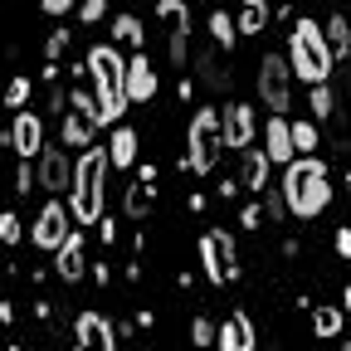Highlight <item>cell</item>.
Returning <instances> with one entry per match:
<instances>
[{
  "label": "cell",
  "mask_w": 351,
  "mask_h": 351,
  "mask_svg": "<svg viewBox=\"0 0 351 351\" xmlns=\"http://www.w3.org/2000/svg\"><path fill=\"white\" fill-rule=\"evenodd\" d=\"M88 78H93V117L98 127H112L127 112V59L112 44L88 49Z\"/></svg>",
  "instance_id": "cell-1"
},
{
  "label": "cell",
  "mask_w": 351,
  "mask_h": 351,
  "mask_svg": "<svg viewBox=\"0 0 351 351\" xmlns=\"http://www.w3.org/2000/svg\"><path fill=\"white\" fill-rule=\"evenodd\" d=\"M288 215L298 219H317L332 205V181H327V166L317 156H298L293 166H283V186H278Z\"/></svg>",
  "instance_id": "cell-2"
},
{
  "label": "cell",
  "mask_w": 351,
  "mask_h": 351,
  "mask_svg": "<svg viewBox=\"0 0 351 351\" xmlns=\"http://www.w3.org/2000/svg\"><path fill=\"white\" fill-rule=\"evenodd\" d=\"M108 171H112V161H108L103 147H93V152H83V156H78V166H73V191H69V200H73V219H83V225H103Z\"/></svg>",
  "instance_id": "cell-3"
},
{
  "label": "cell",
  "mask_w": 351,
  "mask_h": 351,
  "mask_svg": "<svg viewBox=\"0 0 351 351\" xmlns=\"http://www.w3.org/2000/svg\"><path fill=\"white\" fill-rule=\"evenodd\" d=\"M288 54H293V78H302V83H313V88H322L327 78H332V49H327V34H322V25L317 20H298L293 25V34H288Z\"/></svg>",
  "instance_id": "cell-4"
},
{
  "label": "cell",
  "mask_w": 351,
  "mask_h": 351,
  "mask_svg": "<svg viewBox=\"0 0 351 351\" xmlns=\"http://www.w3.org/2000/svg\"><path fill=\"white\" fill-rule=\"evenodd\" d=\"M219 152H225V117H215V108H200L191 117V147H186V166L195 176L215 171Z\"/></svg>",
  "instance_id": "cell-5"
},
{
  "label": "cell",
  "mask_w": 351,
  "mask_h": 351,
  "mask_svg": "<svg viewBox=\"0 0 351 351\" xmlns=\"http://www.w3.org/2000/svg\"><path fill=\"white\" fill-rule=\"evenodd\" d=\"M258 98H263V108H269L274 117L288 112V103H293V69H288V59L263 54V64H258Z\"/></svg>",
  "instance_id": "cell-6"
},
{
  "label": "cell",
  "mask_w": 351,
  "mask_h": 351,
  "mask_svg": "<svg viewBox=\"0 0 351 351\" xmlns=\"http://www.w3.org/2000/svg\"><path fill=\"white\" fill-rule=\"evenodd\" d=\"M200 263H205L210 283H234L239 278V258H234L230 230H205L200 234Z\"/></svg>",
  "instance_id": "cell-7"
},
{
  "label": "cell",
  "mask_w": 351,
  "mask_h": 351,
  "mask_svg": "<svg viewBox=\"0 0 351 351\" xmlns=\"http://www.w3.org/2000/svg\"><path fill=\"white\" fill-rule=\"evenodd\" d=\"M69 239H73V210L64 200H49V205L34 215V244L49 249V254H59Z\"/></svg>",
  "instance_id": "cell-8"
},
{
  "label": "cell",
  "mask_w": 351,
  "mask_h": 351,
  "mask_svg": "<svg viewBox=\"0 0 351 351\" xmlns=\"http://www.w3.org/2000/svg\"><path fill=\"white\" fill-rule=\"evenodd\" d=\"M73 166L78 161H69L64 147H44V156H39V186L59 200V191H73Z\"/></svg>",
  "instance_id": "cell-9"
},
{
  "label": "cell",
  "mask_w": 351,
  "mask_h": 351,
  "mask_svg": "<svg viewBox=\"0 0 351 351\" xmlns=\"http://www.w3.org/2000/svg\"><path fill=\"white\" fill-rule=\"evenodd\" d=\"M73 351H117V332L108 317L98 313H83L78 327H73Z\"/></svg>",
  "instance_id": "cell-10"
},
{
  "label": "cell",
  "mask_w": 351,
  "mask_h": 351,
  "mask_svg": "<svg viewBox=\"0 0 351 351\" xmlns=\"http://www.w3.org/2000/svg\"><path fill=\"white\" fill-rule=\"evenodd\" d=\"M156 98V69L147 54H132L127 59V103H147Z\"/></svg>",
  "instance_id": "cell-11"
},
{
  "label": "cell",
  "mask_w": 351,
  "mask_h": 351,
  "mask_svg": "<svg viewBox=\"0 0 351 351\" xmlns=\"http://www.w3.org/2000/svg\"><path fill=\"white\" fill-rule=\"evenodd\" d=\"M93 137H98L93 112L69 108V112H64V132H59V142H64V147H73V152H93Z\"/></svg>",
  "instance_id": "cell-12"
},
{
  "label": "cell",
  "mask_w": 351,
  "mask_h": 351,
  "mask_svg": "<svg viewBox=\"0 0 351 351\" xmlns=\"http://www.w3.org/2000/svg\"><path fill=\"white\" fill-rule=\"evenodd\" d=\"M293 152H298V147H293V122L269 117V127H263V156H269V161H283V166H293V161H298Z\"/></svg>",
  "instance_id": "cell-13"
},
{
  "label": "cell",
  "mask_w": 351,
  "mask_h": 351,
  "mask_svg": "<svg viewBox=\"0 0 351 351\" xmlns=\"http://www.w3.org/2000/svg\"><path fill=\"white\" fill-rule=\"evenodd\" d=\"M10 147L20 156H44V122L34 112H20L15 127H10Z\"/></svg>",
  "instance_id": "cell-14"
},
{
  "label": "cell",
  "mask_w": 351,
  "mask_h": 351,
  "mask_svg": "<svg viewBox=\"0 0 351 351\" xmlns=\"http://www.w3.org/2000/svg\"><path fill=\"white\" fill-rule=\"evenodd\" d=\"M225 147H234V152H249L254 147V112L244 103H230L225 108Z\"/></svg>",
  "instance_id": "cell-15"
},
{
  "label": "cell",
  "mask_w": 351,
  "mask_h": 351,
  "mask_svg": "<svg viewBox=\"0 0 351 351\" xmlns=\"http://www.w3.org/2000/svg\"><path fill=\"white\" fill-rule=\"evenodd\" d=\"M54 269H59L64 283H78V278L88 274V244H83V234H73V239L54 254Z\"/></svg>",
  "instance_id": "cell-16"
},
{
  "label": "cell",
  "mask_w": 351,
  "mask_h": 351,
  "mask_svg": "<svg viewBox=\"0 0 351 351\" xmlns=\"http://www.w3.org/2000/svg\"><path fill=\"white\" fill-rule=\"evenodd\" d=\"M215 346H219V351H254V322H249L244 313H234L225 327H219Z\"/></svg>",
  "instance_id": "cell-17"
},
{
  "label": "cell",
  "mask_w": 351,
  "mask_h": 351,
  "mask_svg": "<svg viewBox=\"0 0 351 351\" xmlns=\"http://www.w3.org/2000/svg\"><path fill=\"white\" fill-rule=\"evenodd\" d=\"M332 137L341 152H351V83H337V112H332Z\"/></svg>",
  "instance_id": "cell-18"
},
{
  "label": "cell",
  "mask_w": 351,
  "mask_h": 351,
  "mask_svg": "<svg viewBox=\"0 0 351 351\" xmlns=\"http://www.w3.org/2000/svg\"><path fill=\"white\" fill-rule=\"evenodd\" d=\"M108 161L112 166H137V132H132V127H117L112 132V142H108Z\"/></svg>",
  "instance_id": "cell-19"
},
{
  "label": "cell",
  "mask_w": 351,
  "mask_h": 351,
  "mask_svg": "<svg viewBox=\"0 0 351 351\" xmlns=\"http://www.w3.org/2000/svg\"><path fill=\"white\" fill-rule=\"evenodd\" d=\"M234 34H239V25H234L230 10H215V15H210V44H215L219 54H230V49H234Z\"/></svg>",
  "instance_id": "cell-20"
},
{
  "label": "cell",
  "mask_w": 351,
  "mask_h": 351,
  "mask_svg": "<svg viewBox=\"0 0 351 351\" xmlns=\"http://www.w3.org/2000/svg\"><path fill=\"white\" fill-rule=\"evenodd\" d=\"M239 181L249 186V191H263V186H269V156H263V152H244V166H239Z\"/></svg>",
  "instance_id": "cell-21"
},
{
  "label": "cell",
  "mask_w": 351,
  "mask_h": 351,
  "mask_svg": "<svg viewBox=\"0 0 351 351\" xmlns=\"http://www.w3.org/2000/svg\"><path fill=\"white\" fill-rule=\"evenodd\" d=\"M322 34H327V49H332V59H346V54H351V25H346V15H332Z\"/></svg>",
  "instance_id": "cell-22"
},
{
  "label": "cell",
  "mask_w": 351,
  "mask_h": 351,
  "mask_svg": "<svg viewBox=\"0 0 351 351\" xmlns=\"http://www.w3.org/2000/svg\"><path fill=\"white\" fill-rule=\"evenodd\" d=\"M171 64L181 69V64H191V34H186V5H181V15H176V29H171Z\"/></svg>",
  "instance_id": "cell-23"
},
{
  "label": "cell",
  "mask_w": 351,
  "mask_h": 351,
  "mask_svg": "<svg viewBox=\"0 0 351 351\" xmlns=\"http://www.w3.org/2000/svg\"><path fill=\"white\" fill-rule=\"evenodd\" d=\"M269 15H274V10H269V5H263V0H249V5H244V10L234 15V25H239L244 34H258L263 25H269Z\"/></svg>",
  "instance_id": "cell-24"
},
{
  "label": "cell",
  "mask_w": 351,
  "mask_h": 351,
  "mask_svg": "<svg viewBox=\"0 0 351 351\" xmlns=\"http://www.w3.org/2000/svg\"><path fill=\"white\" fill-rule=\"evenodd\" d=\"M307 108H313V122H332V112H337L332 88H327V83H322V88H313V93H307Z\"/></svg>",
  "instance_id": "cell-25"
},
{
  "label": "cell",
  "mask_w": 351,
  "mask_h": 351,
  "mask_svg": "<svg viewBox=\"0 0 351 351\" xmlns=\"http://www.w3.org/2000/svg\"><path fill=\"white\" fill-rule=\"evenodd\" d=\"M317 142H322L317 122H293V147H298L302 156H313V152H317Z\"/></svg>",
  "instance_id": "cell-26"
},
{
  "label": "cell",
  "mask_w": 351,
  "mask_h": 351,
  "mask_svg": "<svg viewBox=\"0 0 351 351\" xmlns=\"http://www.w3.org/2000/svg\"><path fill=\"white\" fill-rule=\"evenodd\" d=\"M341 313H337V307H317V313H313V327H317V337H341Z\"/></svg>",
  "instance_id": "cell-27"
},
{
  "label": "cell",
  "mask_w": 351,
  "mask_h": 351,
  "mask_svg": "<svg viewBox=\"0 0 351 351\" xmlns=\"http://www.w3.org/2000/svg\"><path fill=\"white\" fill-rule=\"evenodd\" d=\"M147 200H152V171H142V186L127 191V215H147Z\"/></svg>",
  "instance_id": "cell-28"
},
{
  "label": "cell",
  "mask_w": 351,
  "mask_h": 351,
  "mask_svg": "<svg viewBox=\"0 0 351 351\" xmlns=\"http://www.w3.org/2000/svg\"><path fill=\"white\" fill-rule=\"evenodd\" d=\"M112 34L122 44H137V54H142V25H137V15H117L112 20Z\"/></svg>",
  "instance_id": "cell-29"
},
{
  "label": "cell",
  "mask_w": 351,
  "mask_h": 351,
  "mask_svg": "<svg viewBox=\"0 0 351 351\" xmlns=\"http://www.w3.org/2000/svg\"><path fill=\"white\" fill-rule=\"evenodd\" d=\"M5 103H10L15 112H25V103H29V78H15V83L5 88Z\"/></svg>",
  "instance_id": "cell-30"
},
{
  "label": "cell",
  "mask_w": 351,
  "mask_h": 351,
  "mask_svg": "<svg viewBox=\"0 0 351 351\" xmlns=\"http://www.w3.org/2000/svg\"><path fill=\"white\" fill-rule=\"evenodd\" d=\"M0 244H20V215H0Z\"/></svg>",
  "instance_id": "cell-31"
},
{
  "label": "cell",
  "mask_w": 351,
  "mask_h": 351,
  "mask_svg": "<svg viewBox=\"0 0 351 351\" xmlns=\"http://www.w3.org/2000/svg\"><path fill=\"white\" fill-rule=\"evenodd\" d=\"M215 337H219V332H215V327H210L205 317H195V322H191V341H195V346H210Z\"/></svg>",
  "instance_id": "cell-32"
},
{
  "label": "cell",
  "mask_w": 351,
  "mask_h": 351,
  "mask_svg": "<svg viewBox=\"0 0 351 351\" xmlns=\"http://www.w3.org/2000/svg\"><path fill=\"white\" fill-rule=\"evenodd\" d=\"M103 10H108L103 0H83V5H78V15H83L88 25H98V20H103Z\"/></svg>",
  "instance_id": "cell-33"
},
{
  "label": "cell",
  "mask_w": 351,
  "mask_h": 351,
  "mask_svg": "<svg viewBox=\"0 0 351 351\" xmlns=\"http://www.w3.org/2000/svg\"><path fill=\"white\" fill-rule=\"evenodd\" d=\"M34 181H39V171H29V166H20V171H15V191H20V195H25Z\"/></svg>",
  "instance_id": "cell-34"
},
{
  "label": "cell",
  "mask_w": 351,
  "mask_h": 351,
  "mask_svg": "<svg viewBox=\"0 0 351 351\" xmlns=\"http://www.w3.org/2000/svg\"><path fill=\"white\" fill-rule=\"evenodd\" d=\"M44 49H49V59H59L64 49H69V34L59 29V34H49V44H44Z\"/></svg>",
  "instance_id": "cell-35"
},
{
  "label": "cell",
  "mask_w": 351,
  "mask_h": 351,
  "mask_svg": "<svg viewBox=\"0 0 351 351\" xmlns=\"http://www.w3.org/2000/svg\"><path fill=\"white\" fill-rule=\"evenodd\" d=\"M258 219H263V210H258V205H249V210L239 215V225H244V230H254V225H258Z\"/></svg>",
  "instance_id": "cell-36"
},
{
  "label": "cell",
  "mask_w": 351,
  "mask_h": 351,
  "mask_svg": "<svg viewBox=\"0 0 351 351\" xmlns=\"http://www.w3.org/2000/svg\"><path fill=\"white\" fill-rule=\"evenodd\" d=\"M283 210H288V205H283V195H269V210H263V215H274V219H283Z\"/></svg>",
  "instance_id": "cell-37"
},
{
  "label": "cell",
  "mask_w": 351,
  "mask_h": 351,
  "mask_svg": "<svg viewBox=\"0 0 351 351\" xmlns=\"http://www.w3.org/2000/svg\"><path fill=\"white\" fill-rule=\"evenodd\" d=\"M337 254H346V258H351V230H341V234H337Z\"/></svg>",
  "instance_id": "cell-38"
},
{
  "label": "cell",
  "mask_w": 351,
  "mask_h": 351,
  "mask_svg": "<svg viewBox=\"0 0 351 351\" xmlns=\"http://www.w3.org/2000/svg\"><path fill=\"white\" fill-rule=\"evenodd\" d=\"M341 298H346V317H351V288H346V293H341Z\"/></svg>",
  "instance_id": "cell-39"
},
{
  "label": "cell",
  "mask_w": 351,
  "mask_h": 351,
  "mask_svg": "<svg viewBox=\"0 0 351 351\" xmlns=\"http://www.w3.org/2000/svg\"><path fill=\"white\" fill-rule=\"evenodd\" d=\"M346 195H351V171H346Z\"/></svg>",
  "instance_id": "cell-40"
},
{
  "label": "cell",
  "mask_w": 351,
  "mask_h": 351,
  "mask_svg": "<svg viewBox=\"0 0 351 351\" xmlns=\"http://www.w3.org/2000/svg\"><path fill=\"white\" fill-rule=\"evenodd\" d=\"M341 351H351V341H346V346H341Z\"/></svg>",
  "instance_id": "cell-41"
}]
</instances>
